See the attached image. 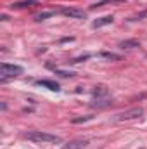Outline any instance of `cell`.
<instances>
[{
    "mask_svg": "<svg viewBox=\"0 0 147 149\" xmlns=\"http://www.w3.org/2000/svg\"><path fill=\"white\" fill-rule=\"evenodd\" d=\"M116 2H125V0H101V2H95L90 9H99V7H104L107 3H116Z\"/></svg>",
    "mask_w": 147,
    "mask_h": 149,
    "instance_id": "obj_11",
    "label": "cell"
},
{
    "mask_svg": "<svg viewBox=\"0 0 147 149\" xmlns=\"http://www.w3.org/2000/svg\"><path fill=\"white\" fill-rule=\"evenodd\" d=\"M24 137L28 141H33V142H42V144H61L62 139L59 135H54V134H47V132H42V130H31V132H26Z\"/></svg>",
    "mask_w": 147,
    "mask_h": 149,
    "instance_id": "obj_1",
    "label": "cell"
},
{
    "mask_svg": "<svg viewBox=\"0 0 147 149\" xmlns=\"http://www.w3.org/2000/svg\"><path fill=\"white\" fill-rule=\"evenodd\" d=\"M94 95H107V88L104 87V85H99V87H95V90H94Z\"/></svg>",
    "mask_w": 147,
    "mask_h": 149,
    "instance_id": "obj_12",
    "label": "cell"
},
{
    "mask_svg": "<svg viewBox=\"0 0 147 149\" xmlns=\"http://www.w3.org/2000/svg\"><path fill=\"white\" fill-rule=\"evenodd\" d=\"M38 0H21V2H12L10 3V9H24V7H31V5H37Z\"/></svg>",
    "mask_w": 147,
    "mask_h": 149,
    "instance_id": "obj_7",
    "label": "cell"
},
{
    "mask_svg": "<svg viewBox=\"0 0 147 149\" xmlns=\"http://www.w3.org/2000/svg\"><path fill=\"white\" fill-rule=\"evenodd\" d=\"M142 113H144V109H142V108H132V109H128V111L116 114V116H114L112 120H114V121H125V120H133V118H140V116H142Z\"/></svg>",
    "mask_w": 147,
    "mask_h": 149,
    "instance_id": "obj_3",
    "label": "cell"
},
{
    "mask_svg": "<svg viewBox=\"0 0 147 149\" xmlns=\"http://www.w3.org/2000/svg\"><path fill=\"white\" fill-rule=\"evenodd\" d=\"M144 17H147V10H144V12H139L137 16H132L128 21H139V19H144Z\"/></svg>",
    "mask_w": 147,
    "mask_h": 149,
    "instance_id": "obj_13",
    "label": "cell"
},
{
    "mask_svg": "<svg viewBox=\"0 0 147 149\" xmlns=\"http://www.w3.org/2000/svg\"><path fill=\"white\" fill-rule=\"evenodd\" d=\"M59 14H62V16H66V17H71V19H85V17H87V14H85L83 10H78V9H68V7L61 9Z\"/></svg>",
    "mask_w": 147,
    "mask_h": 149,
    "instance_id": "obj_4",
    "label": "cell"
},
{
    "mask_svg": "<svg viewBox=\"0 0 147 149\" xmlns=\"http://www.w3.org/2000/svg\"><path fill=\"white\" fill-rule=\"evenodd\" d=\"M112 21H114V17H112V16H104V17H101V19L94 21V23H92V26H94V28H101V26H106V24H111Z\"/></svg>",
    "mask_w": 147,
    "mask_h": 149,
    "instance_id": "obj_8",
    "label": "cell"
},
{
    "mask_svg": "<svg viewBox=\"0 0 147 149\" xmlns=\"http://www.w3.org/2000/svg\"><path fill=\"white\" fill-rule=\"evenodd\" d=\"M37 83L42 85V87H45V88H49V90H54V92H59L61 90L59 88V83L57 81H52V80H38Z\"/></svg>",
    "mask_w": 147,
    "mask_h": 149,
    "instance_id": "obj_6",
    "label": "cell"
},
{
    "mask_svg": "<svg viewBox=\"0 0 147 149\" xmlns=\"http://www.w3.org/2000/svg\"><path fill=\"white\" fill-rule=\"evenodd\" d=\"M118 45H119V49H135V47L140 45V42L139 40H123Z\"/></svg>",
    "mask_w": 147,
    "mask_h": 149,
    "instance_id": "obj_9",
    "label": "cell"
},
{
    "mask_svg": "<svg viewBox=\"0 0 147 149\" xmlns=\"http://www.w3.org/2000/svg\"><path fill=\"white\" fill-rule=\"evenodd\" d=\"M59 10H47V12H40L35 16V19L37 21H45V19H49V17H52V16H55Z\"/></svg>",
    "mask_w": 147,
    "mask_h": 149,
    "instance_id": "obj_10",
    "label": "cell"
},
{
    "mask_svg": "<svg viewBox=\"0 0 147 149\" xmlns=\"http://www.w3.org/2000/svg\"><path fill=\"white\" fill-rule=\"evenodd\" d=\"M88 120H92V116H81V118H73L71 121H73V123H81V121H88Z\"/></svg>",
    "mask_w": 147,
    "mask_h": 149,
    "instance_id": "obj_14",
    "label": "cell"
},
{
    "mask_svg": "<svg viewBox=\"0 0 147 149\" xmlns=\"http://www.w3.org/2000/svg\"><path fill=\"white\" fill-rule=\"evenodd\" d=\"M88 146V141H85V139H74L71 142H68V144H64L61 149H83Z\"/></svg>",
    "mask_w": 147,
    "mask_h": 149,
    "instance_id": "obj_5",
    "label": "cell"
},
{
    "mask_svg": "<svg viewBox=\"0 0 147 149\" xmlns=\"http://www.w3.org/2000/svg\"><path fill=\"white\" fill-rule=\"evenodd\" d=\"M0 74H2V81H7V78H14L23 74V68L17 64H9V63H2L0 64Z\"/></svg>",
    "mask_w": 147,
    "mask_h": 149,
    "instance_id": "obj_2",
    "label": "cell"
}]
</instances>
